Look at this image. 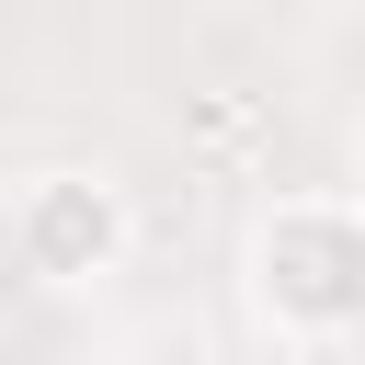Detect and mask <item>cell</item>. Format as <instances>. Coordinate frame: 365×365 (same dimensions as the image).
Here are the masks:
<instances>
[{"label": "cell", "instance_id": "obj_1", "mask_svg": "<svg viewBox=\"0 0 365 365\" xmlns=\"http://www.w3.org/2000/svg\"><path fill=\"white\" fill-rule=\"evenodd\" d=\"M262 308L285 331H308V342H342V319H354V205L342 194L274 205V228H262Z\"/></svg>", "mask_w": 365, "mask_h": 365}, {"label": "cell", "instance_id": "obj_2", "mask_svg": "<svg viewBox=\"0 0 365 365\" xmlns=\"http://www.w3.org/2000/svg\"><path fill=\"white\" fill-rule=\"evenodd\" d=\"M11 251H23V274H46V285H91V274H114V251H125V194H114L103 171H34V182L11 194Z\"/></svg>", "mask_w": 365, "mask_h": 365}]
</instances>
